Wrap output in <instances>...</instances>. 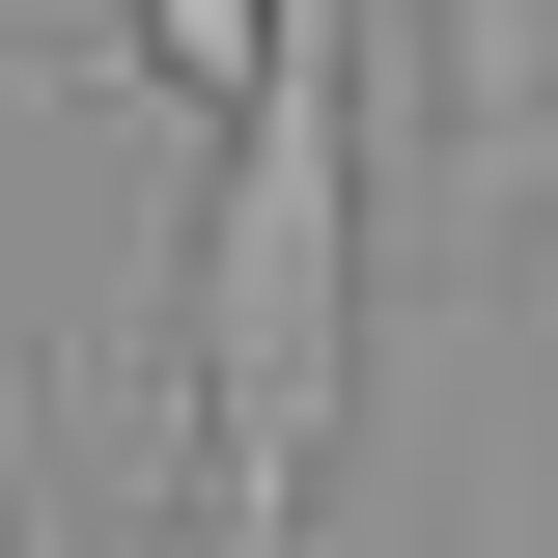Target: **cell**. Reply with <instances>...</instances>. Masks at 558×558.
<instances>
[{"instance_id":"1","label":"cell","mask_w":558,"mask_h":558,"mask_svg":"<svg viewBox=\"0 0 558 558\" xmlns=\"http://www.w3.org/2000/svg\"><path fill=\"white\" fill-rule=\"evenodd\" d=\"M363 196L558 223V0H363Z\"/></svg>"},{"instance_id":"2","label":"cell","mask_w":558,"mask_h":558,"mask_svg":"<svg viewBox=\"0 0 558 558\" xmlns=\"http://www.w3.org/2000/svg\"><path fill=\"white\" fill-rule=\"evenodd\" d=\"M252 57H279V0H140V84H196V112H252Z\"/></svg>"},{"instance_id":"3","label":"cell","mask_w":558,"mask_h":558,"mask_svg":"<svg viewBox=\"0 0 558 558\" xmlns=\"http://www.w3.org/2000/svg\"><path fill=\"white\" fill-rule=\"evenodd\" d=\"M0 502H28V363H0Z\"/></svg>"},{"instance_id":"4","label":"cell","mask_w":558,"mask_h":558,"mask_svg":"<svg viewBox=\"0 0 558 558\" xmlns=\"http://www.w3.org/2000/svg\"><path fill=\"white\" fill-rule=\"evenodd\" d=\"M0 57H28V0H0Z\"/></svg>"},{"instance_id":"5","label":"cell","mask_w":558,"mask_h":558,"mask_svg":"<svg viewBox=\"0 0 558 558\" xmlns=\"http://www.w3.org/2000/svg\"><path fill=\"white\" fill-rule=\"evenodd\" d=\"M112 558H168V531H112Z\"/></svg>"}]
</instances>
